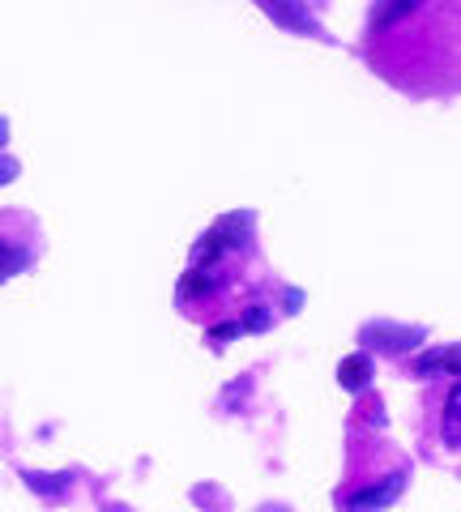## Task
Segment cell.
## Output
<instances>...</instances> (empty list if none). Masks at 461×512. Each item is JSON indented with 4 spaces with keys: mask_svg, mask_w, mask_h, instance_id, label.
Listing matches in <instances>:
<instances>
[{
    "mask_svg": "<svg viewBox=\"0 0 461 512\" xmlns=\"http://www.w3.org/2000/svg\"><path fill=\"white\" fill-rule=\"evenodd\" d=\"M5 141H9V124L0 120V146H5Z\"/></svg>",
    "mask_w": 461,
    "mask_h": 512,
    "instance_id": "13",
    "label": "cell"
},
{
    "mask_svg": "<svg viewBox=\"0 0 461 512\" xmlns=\"http://www.w3.org/2000/svg\"><path fill=\"white\" fill-rule=\"evenodd\" d=\"M402 487H406V474H389L385 483L359 487L351 500H346V512H380V508H389L397 495H402Z\"/></svg>",
    "mask_w": 461,
    "mask_h": 512,
    "instance_id": "1",
    "label": "cell"
},
{
    "mask_svg": "<svg viewBox=\"0 0 461 512\" xmlns=\"http://www.w3.org/2000/svg\"><path fill=\"white\" fill-rule=\"evenodd\" d=\"M440 367H444V350H432V355H423L419 376H432V372H440Z\"/></svg>",
    "mask_w": 461,
    "mask_h": 512,
    "instance_id": "10",
    "label": "cell"
},
{
    "mask_svg": "<svg viewBox=\"0 0 461 512\" xmlns=\"http://www.w3.org/2000/svg\"><path fill=\"white\" fill-rule=\"evenodd\" d=\"M257 512H291V508H282V504H265V508H257Z\"/></svg>",
    "mask_w": 461,
    "mask_h": 512,
    "instance_id": "12",
    "label": "cell"
},
{
    "mask_svg": "<svg viewBox=\"0 0 461 512\" xmlns=\"http://www.w3.org/2000/svg\"><path fill=\"white\" fill-rule=\"evenodd\" d=\"M18 158H9V154H0V188H5V184H13V180H18Z\"/></svg>",
    "mask_w": 461,
    "mask_h": 512,
    "instance_id": "9",
    "label": "cell"
},
{
    "mask_svg": "<svg viewBox=\"0 0 461 512\" xmlns=\"http://www.w3.org/2000/svg\"><path fill=\"white\" fill-rule=\"evenodd\" d=\"M410 9H415V5H385V9L376 13V26H389V22L397 18V13H410Z\"/></svg>",
    "mask_w": 461,
    "mask_h": 512,
    "instance_id": "11",
    "label": "cell"
},
{
    "mask_svg": "<svg viewBox=\"0 0 461 512\" xmlns=\"http://www.w3.org/2000/svg\"><path fill=\"white\" fill-rule=\"evenodd\" d=\"M338 380L346 384V389H363V384L372 380V363L363 359V355H351L342 363V372H338Z\"/></svg>",
    "mask_w": 461,
    "mask_h": 512,
    "instance_id": "4",
    "label": "cell"
},
{
    "mask_svg": "<svg viewBox=\"0 0 461 512\" xmlns=\"http://www.w3.org/2000/svg\"><path fill=\"white\" fill-rule=\"evenodd\" d=\"M240 325H244V329H252V333H261V329H269V312H265V308H248Z\"/></svg>",
    "mask_w": 461,
    "mask_h": 512,
    "instance_id": "8",
    "label": "cell"
},
{
    "mask_svg": "<svg viewBox=\"0 0 461 512\" xmlns=\"http://www.w3.org/2000/svg\"><path fill=\"white\" fill-rule=\"evenodd\" d=\"M457 406H461V389L449 393V410H444V440L457 444Z\"/></svg>",
    "mask_w": 461,
    "mask_h": 512,
    "instance_id": "7",
    "label": "cell"
},
{
    "mask_svg": "<svg viewBox=\"0 0 461 512\" xmlns=\"http://www.w3.org/2000/svg\"><path fill=\"white\" fill-rule=\"evenodd\" d=\"M265 13H274L282 26H299V30H308V35H316V22L308 18V9H295V5H278V0H269Z\"/></svg>",
    "mask_w": 461,
    "mask_h": 512,
    "instance_id": "3",
    "label": "cell"
},
{
    "mask_svg": "<svg viewBox=\"0 0 461 512\" xmlns=\"http://www.w3.org/2000/svg\"><path fill=\"white\" fill-rule=\"evenodd\" d=\"M26 265H30V252H26V248H18V244H5V239H0V282L13 278V274H18V269H26Z\"/></svg>",
    "mask_w": 461,
    "mask_h": 512,
    "instance_id": "5",
    "label": "cell"
},
{
    "mask_svg": "<svg viewBox=\"0 0 461 512\" xmlns=\"http://www.w3.org/2000/svg\"><path fill=\"white\" fill-rule=\"evenodd\" d=\"M359 338L368 342L372 350H410V346L423 342V329L419 325H410V329H402V325H368Z\"/></svg>",
    "mask_w": 461,
    "mask_h": 512,
    "instance_id": "2",
    "label": "cell"
},
{
    "mask_svg": "<svg viewBox=\"0 0 461 512\" xmlns=\"http://www.w3.org/2000/svg\"><path fill=\"white\" fill-rule=\"evenodd\" d=\"M22 478H26V483L35 487L39 495H47V500H56V495L65 491V483H69L65 474H35V470H22Z\"/></svg>",
    "mask_w": 461,
    "mask_h": 512,
    "instance_id": "6",
    "label": "cell"
}]
</instances>
